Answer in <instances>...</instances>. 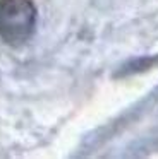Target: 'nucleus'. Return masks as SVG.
<instances>
[{
    "instance_id": "obj_1",
    "label": "nucleus",
    "mask_w": 158,
    "mask_h": 159,
    "mask_svg": "<svg viewBox=\"0 0 158 159\" xmlns=\"http://www.w3.org/2000/svg\"><path fill=\"white\" fill-rule=\"evenodd\" d=\"M36 28V7L31 0H0V38L12 46L26 43Z\"/></svg>"
}]
</instances>
